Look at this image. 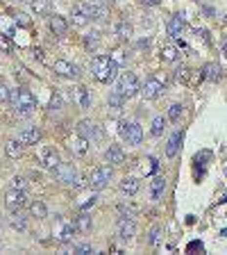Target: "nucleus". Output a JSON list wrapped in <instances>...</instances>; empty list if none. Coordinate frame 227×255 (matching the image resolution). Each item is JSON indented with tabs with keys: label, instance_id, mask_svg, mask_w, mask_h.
<instances>
[{
	"label": "nucleus",
	"instance_id": "20e7f679",
	"mask_svg": "<svg viewBox=\"0 0 227 255\" xmlns=\"http://www.w3.org/2000/svg\"><path fill=\"white\" fill-rule=\"evenodd\" d=\"M118 132H121V137H123L130 146L141 144L143 130H141V125L134 123V121H121V128H118Z\"/></svg>",
	"mask_w": 227,
	"mask_h": 255
},
{
	"label": "nucleus",
	"instance_id": "cd10ccee",
	"mask_svg": "<svg viewBox=\"0 0 227 255\" xmlns=\"http://www.w3.org/2000/svg\"><path fill=\"white\" fill-rule=\"evenodd\" d=\"M162 59L164 62H175L177 59V46H173V44L162 46Z\"/></svg>",
	"mask_w": 227,
	"mask_h": 255
},
{
	"label": "nucleus",
	"instance_id": "ea45409f",
	"mask_svg": "<svg viewBox=\"0 0 227 255\" xmlns=\"http://www.w3.org/2000/svg\"><path fill=\"white\" fill-rule=\"evenodd\" d=\"M12 187L14 189H21V191H25L27 189V183H25V178H21V176H16L12 180Z\"/></svg>",
	"mask_w": 227,
	"mask_h": 255
},
{
	"label": "nucleus",
	"instance_id": "c756f323",
	"mask_svg": "<svg viewBox=\"0 0 227 255\" xmlns=\"http://www.w3.org/2000/svg\"><path fill=\"white\" fill-rule=\"evenodd\" d=\"M0 34H5V37L14 34V21L9 16H0Z\"/></svg>",
	"mask_w": 227,
	"mask_h": 255
},
{
	"label": "nucleus",
	"instance_id": "9d476101",
	"mask_svg": "<svg viewBox=\"0 0 227 255\" xmlns=\"http://www.w3.org/2000/svg\"><path fill=\"white\" fill-rule=\"evenodd\" d=\"M116 232H118V237H121L123 242H130V239H134V235H136L134 219H127V216H123V219L118 221V226H116Z\"/></svg>",
	"mask_w": 227,
	"mask_h": 255
},
{
	"label": "nucleus",
	"instance_id": "5701e85b",
	"mask_svg": "<svg viewBox=\"0 0 227 255\" xmlns=\"http://www.w3.org/2000/svg\"><path fill=\"white\" fill-rule=\"evenodd\" d=\"M139 187H141V185H139L136 178H123V180H121V191L127 194V196H134L136 191H139Z\"/></svg>",
	"mask_w": 227,
	"mask_h": 255
},
{
	"label": "nucleus",
	"instance_id": "2eb2a0df",
	"mask_svg": "<svg viewBox=\"0 0 227 255\" xmlns=\"http://www.w3.org/2000/svg\"><path fill=\"white\" fill-rule=\"evenodd\" d=\"M19 141L23 146H37L41 141V130L39 128H25L19 132Z\"/></svg>",
	"mask_w": 227,
	"mask_h": 255
},
{
	"label": "nucleus",
	"instance_id": "79ce46f5",
	"mask_svg": "<svg viewBox=\"0 0 227 255\" xmlns=\"http://www.w3.org/2000/svg\"><path fill=\"white\" fill-rule=\"evenodd\" d=\"M9 89H7V85L5 82H0V103H7V100H9Z\"/></svg>",
	"mask_w": 227,
	"mask_h": 255
},
{
	"label": "nucleus",
	"instance_id": "37998d69",
	"mask_svg": "<svg viewBox=\"0 0 227 255\" xmlns=\"http://www.w3.org/2000/svg\"><path fill=\"white\" fill-rule=\"evenodd\" d=\"M50 110H62V96H59V93H55V96H52Z\"/></svg>",
	"mask_w": 227,
	"mask_h": 255
},
{
	"label": "nucleus",
	"instance_id": "412c9836",
	"mask_svg": "<svg viewBox=\"0 0 227 255\" xmlns=\"http://www.w3.org/2000/svg\"><path fill=\"white\" fill-rule=\"evenodd\" d=\"M180 146H182V132H173L170 135V139L166 141V157H175L177 151H180Z\"/></svg>",
	"mask_w": 227,
	"mask_h": 255
},
{
	"label": "nucleus",
	"instance_id": "a878e982",
	"mask_svg": "<svg viewBox=\"0 0 227 255\" xmlns=\"http://www.w3.org/2000/svg\"><path fill=\"white\" fill-rule=\"evenodd\" d=\"M5 153H7V157H19L23 153V144H21L19 139H12V141L5 144Z\"/></svg>",
	"mask_w": 227,
	"mask_h": 255
},
{
	"label": "nucleus",
	"instance_id": "4468645a",
	"mask_svg": "<svg viewBox=\"0 0 227 255\" xmlns=\"http://www.w3.org/2000/svg\"><path fill=\"white\" fill-rule=\"evenodd\" d=\"M184 27H186V21H184V14H173L168 21V25H166V30H168V34L173 37V39H177L182 32H184Z\"/></svg>",
	"mask_w": 227,
	"mask_h": 255
},
{
	"label": "nucleus",
	"instance_id": "6ab92c4d",
	"mask_svg": "<svg viewBox=\"0 0 227 255\" xmlns=\"http://www.w3.org/2000/svg\"><path fill=\"white\" fill-rule=\"evenodd\" d=\"M9 223H12V228L16 230H27V214L23 209H12V216H9Z\"/></svg>",
	"mask_w": 227,
	"mask_h": 255
},
{
	"label": "nucleus",
	"instance_id": "c85d7f7f",
	"mask_svg": "<svg viewBox=\"0 0 227 255\" xmlns=\"http://www.w3.org/2000/svg\"><path fill=\"white\" fill-rule=\"evenodd\" d=\"M116 34H118V39H130V34H132V25L127 23V21H118V25H116Z\"/></svg>",
	"mask_w": 227,
	"mask_h": 255
},
{
	"label": "nucleus",
	"instance_id": "de8ad7c7",
	"mask_svg": "<svg viewBox=\"0 0 227 255\" xmlns=\"http://www.w3.org/2000/svg\"><path fill=\"white\" fill-rule=\"evenodd\" d=\"M223 52H225V55H227V37H225V39H223Z\"/></svg>",
	"mask_w": 227,
	"mask_h": 255
},
{
	"label": "nucleus",
	"instance_id": "dca6fc26",
	"mask_svg": "<svg viewBox=\"0 0 227 255\" xmlns=\"http://www.w3.org/2000/svg\"><path fill=\"white\" fill-rule=\"evenodd\" d=\"M68 148H71V153H75V155H86V151H89V139L82 137L78 132V137L68 139Z\"/></svg>",
	"mask_w": 227,
	"mask_h": 255
},
{
	"label": "nucleus",
	"instance_id": "2f4dec72",
	"mask_svg": "<svg viewBox=\"0 0 227 255\" xmlns=\"http://www.w3.org/2000/svg\"><path fill=\"white\" fill-rule=\"evenodd\" d=\"M205 78L211 80V82H216V80L221 78V66H218V64H209L207 71H205Z\"/></svg>",
	"mask_w": 227,
	"mask_h": 255
},
{
	"label": "nucleus",
	"instance_id": "09e8293b",
	"mask_svg": "<svg viewBox=\"0 0 227 255\" xmlns=\"http://www.w3.org/2000/svg\"><path fill=\"white\" fill-rule=\"evenodd\" d=\"M19 2H21V0H19Z\"/></svg>",
	"mask_w": 227,
	"mask_h": 255
},
{
	"label": "nucleus",
	"instance_id": "0eeeda50",
	"mask_svg": "<svg viewBox=\"0 0 227 255\" xmlns=\"http://www.w3.org/2000/svg\"><path fill=\"white\" fill-rule=\"evenodd\" d=\"M55 176H57L59 183H64V185H80L78 169H75L73 164L59 162V164H57V169H55Z\"/></svg>",
	"mask_w": 227,
	"mask_h": 255
},
{
	"label": "nucleus",
	"instance_id": "ddd939ff",
	"mask_svg": "<svg viewBox=\"0 0 227 255\" xmlns=\"http://www.w3.org/2000/svg\"><path fill=\"white\" fill-rule=\"evenodd\" d=\"M39 162H41V166H43V169L55 171V169H57V164L62 162V160H59V153L55 151V148H43V151H41V155H39Z\"/></svg>",
	"mask_w": 227,
	"mask_h": 255
},
{
	"label": "nucleus",
	"instance_id": "f8f14e48",
	"mask_svg": "<svg viewBox=\"0 0 227 255\" xmlns=\"http://www.w3.org/2000/svg\"><path fill=\"white\" fill-rule=\"evenodd\" d=\"M23 203H25V191H21V189H9L5 194V205L7 209L12 212V209H21L23 208Z\"/></svg>",
	"mask_w": 227,
	"mask_h": 255
},
{
	"label": "nucleus",
	"instance_id": "4c0bfd02",
	"mask_svg": "<svg viewBox=\"0 0 227 255\" xmlns=\"http://www.w3.org/2000/svg\"><path fill=\"white\" fill-rule=\"evenodd\" d=\"M145 162H148V164H143V173H145V176H150L152 171H157V169H159V162H157L155 157H148Z\"/></svg>",
	"mask_w": 227,
	"mask_h": 255
},
{
	"label": "nucleus",
	"instance_id": "a211bd4d",
	"mask_svg": "<svg viewBox=\"0 0 227 255\" xmlns=\"http://www.w3.org/2000/svg\"><path fill=\"white\" fill-rule=\"evenodd\" d=\"M164 189H166V178L155 176L152 178V183H150V198H152V201H159L162 194H164Z\"/></svg>",
	"mask_w": 227,
	"mask_h": 255
},
{
	"label": "nucleus",
	"instance_id": "f03ea898",
	"mask_svg": "<svg viewBox=\"0 0 227 255\" xmlns=\"http://www.w3.org/2000/svg\"><path fill=\"white\" fill-rule=\"evenodd\" d=\"M9 103L14 105V110L19 112L21 116L32 114L34 107H37V98H34L32 92H27V89H12V93H9Z\"/></svg>",
	"mask_w": 227,
	"mask_h": 255
},
{
	"label": "nucleus",
	"instance_id": "58836bf2",
	"mask_svg": "<svg viewBox=\"0 0 227 255\" xmlns=\"http://www.w3.org/2000/svg\"><path fill=\"white\" fill-rule=\"evenodd\" d=\"M98 41H100V32H91V34H86L84 44H86L89 48H96V46H98Z\"/></svg>",
	"mask_w": 227,
	"mask_h": 255
},
{
	"label": "nucleus",
	"instance_id": "e433bc0d",
	"mask_svg": "<svg viewBox=\"0 0 227 255\" xmlns=\"http://www.w3.org/2000/svg\"><path fill=\"white\" fill-rule=\"evenodd\" d=\"M89 16H84V14L82 12H78V9H75V12H73V25H78V27H82V25H86V23H89Z\"/></svg>",
	"mask_w": 227,
	"mask_h": 255
},
{
	"label": "nucleus",
	"instance_id": "f704fd0d",
	"mask_svg": "<svg viewBox=\"0 0 227 255\" xmlns=\"http://www.w3.org/2000/svg\"><path fill=\"white\" fill-rule=\"evenodd\" d=\"M182 112H184V107H182L180 103H175V105H170V107H168V121H180V116H182Z\"/></svg>",
	"mask_w": 227,
	"mask_h": 255
},
{
	"label": "nucleus",
	"instance_id": "a19ab883",
	"mask_svg": "<svg viewBox=\"0 0 227 255\" xmlns=\"http://www.w3.org/2000/svg\"><path fill=\"white\" fill-rule=\"evenodd\" d=\"M75 253L78 255H89V253H96V251H93V246H89V244H80V246H75Z\"/></svg>",
	"mask_w": 227,
	"mask_h": 255
},
{
	"label": "nucleus",
	"instance_id": "7c9ffc66",
	"mask_svg": "<svg viewBox=\"0 0 227 255\" xmlns=\"http://www.w3.org/2000/svg\"><path fill=\"white\" fill-rule=\"evenodd\" d=\"M164 128H166V118H164V116H155V118H152V128H150V132H152L155 137L162 135Z\"/></svg>",
	"mask_w": 227,
	"mask_h": 255
},
{
	"label": "nucleus",
	"instance_id": "49530a36",
	"mask_svg": "<svg viewBox=\"0 0 227 255\" xmlns=\"http://www.w3.org/2000/svg\"><path fill=\"white\" fill-rule=\"evenodd\" d=\"M116 52H118V55H114V59H116V62H123V59H125L123 50H116Z\"/></svg>",
	"mask_w": 227,
	"mask_h": 255
},
{
	"label": "nucleus",
	"instance_id": "c03bdc74",
	"mask_svg": "<svg viewBox=\"0 0 227 255\" xmlns=\"http://www.w3.org/2000/svg\"><path fill=\"white\" fill-rule=\"evenodd\" d=\"M0 50H2V52H9V50H12V44L5 39V34H0Z\"/></svg>",
	"mask_w": 227,
	"mask_h": 255
},
{
	"label": "nucleus",
	"instance_id": "72a5a7b5",
	"mask_svg": "<svg viewBox=\"0 0 227 255\" xmlns=\"http://www.w3.org/2000/svg\"><path fill=\"white\" fill-rule=\"evenodd\" d=\"M116 209H118V214H121V216H127V219H134V216H136V208H134V205L121 203Z\"/></svg>",
	"mask_w": 227,
	"mask_h": 255
},
{
	"label": "nucleus",
	"instance_id": "7ed1b4c3",
	"mask_svg": "<svg viewBox=\"0 0 227 255\" xmlns=\"http://www.w3.org/2000/svg\"><path fill=\"white\" fill-rule=\"evenodd\" d=\"M75 230H78L75 223L68 221L66 216H59L57 221H55V226H52V235H55V239L59 244H68L73 239V235H75Z\"/></svg>",
	"mask_w": 227,
	"mask_h": 255
},
{
	"label": "nucleus",
	"instance_id": "39448f33",
	"mask_svg": "<svg viewBox=\"0 0 227 255\" xmlns=\"http://www.w3.org/2000/svg\"><path fill=\"white\" fill-rule=\"evenodd\" d=\"M116 89L123 93L125 98H132V96H136V93L141 92V87H139V80H136V75H134V73H127V71H125L121 78H118Z\"/></svg>",
	"mask_w": 227,
	"mask_h": 255
},
{
	"label": "nucleus",
	"instance_id": "473e14b6",
	"mask_svg": "<svg viewBox=\"0 0 227 255\" xmlns=\"http://www.w3.org/2000/svg\"><path fill=\"white\" fill-rule=\"evenodd\" d=\"M50 7V0H32V12L39 16V14H45Z\"/></svg>",
	"mask_w": 227,
	"mask_h": 255
},
{
	"label": "nucleus",
	"instance_id": "6e6552de",
	"mask_svg": "<svg viewBox=\"0 0 227 255\" xmlns=\"http://www.w3.org/2000/svg\"><path fill=\"white\" fill-rule=\"evenodd\" d=\"M78 132L82 137H86L89 141H100L103 139V130H100V125L96 121H91V118H82L78 123Z\"/></svg>",
	"mask_w": 227,
	"mask_h": 255
},
{
	"label": "nucleus",
	"instance_id": "4be33fe9",
	"mask_svg": "<svg viewBox=\"0 0 227 255\" xmlns=\"http://www.w3.org/2000/svg\"><path fill=\"white\" fill-rule=\"evenodd\" d=\"M50 30L55 32V37H64L68 30V23L64 21V16H50Z\"/></svg>",
	"mask_w": 227,
	"mask_h": 255
},
{
	"label": "nucleus",
	"instance_id": "9b49d317",
	"mask_svg": "<svg viewBox=\"0 0 227 255\" xmlns=\"http://www.w3.org/2000/svg\"><path fill=\"white\" fill-rule=\"evenodd\" d=\"M164 92V82L159 78H150V80H145V85L141 87V93H143V98L145 100H152V98H157L159 93Z\"/></svg>",
	"mask_w": 227,
	"mask_h": 255
},
{
	"label": "nucleus",
	"instance_id": "c9c22d12",
	"mask_svg": "<svg viewBox=\"0 0 227 255\" xmlns=\"http://www.w3.org/2000/svg\"><path fill=\"white\" fill-rule=\"evenodd\" d=\"M150 244H152L155 249L162 244V228H159V226H155V228L150 230Z\"/></svg>",
	"mask_w": 227,
	"mask_h": 255
},
{
	"label": "nucleus",
	"instance_id": "f3484780",
	"mask_svg": "<svg viewBox=\"0 0 227 255\" xmlns=\"http://www.w3.org/2000/svg\"><path fill=\"white\" fill-rule=\"evenodd\" d=\"M104 160L111 164V166H121V164L125 162V155H123V148L121 146H109L107 148V153H104Z\"/></svg>",
	"mask_w": 227,
	"mask_h": 255
},
{
	"label": "nucleus",
	"instance_id": "393cba45",
	"mask_svg": "<svg viewBox=\"0 0 227 255\" xmlns=\"http://www.w3.org/2000/svg\"><path fill=\"white\" fill-rule=\"evenodd\" d=\"M123 100H125V96L118 89H114V92L109 93V107H111V112H121V107H123Z\"/></svg>",
	"mask_w": 227,
	"mask_h": 255
},
{
	"label": "nucleus",
	"instance_id": "bb28decb",
	"mask_svg": "<svg viewBox=\"0 0 227 255\" xmlns=\"http://www.w3.org/2000/svg\"><path fill=\"white\" fill-rule=\"evenodd\" d=\"M30 214L37 216V219H45V216H48V208H45L41 201H34V203L30 205Z\"/></svg>",
	"mask_w": 227,
	"mask_h": 255
},
{
	"label": "nucleus",
	"instance_id": "423d86ee",
	"mask_svg": "<svg viewBox=\"0 0 227 255\" xmlns=\"http://www.w3.org/2000/svg\"><path fill=\"white\" fill-rule=\"evenodd\" d=\"M111 180V166H98V169L91 171V176H89V187L91 189H104L107 185H109Z\"/></svg>",
	"mask_w": 227,
	"mask_h": 255
},
{
	"label": "nucleus",
	"instance_id": "a18cd8bd",
	"mask_svg": "<svg viewBox=\"0 0 227 255\" xmlns=\"http://www.w3.org/2000/svg\"><path fill=\"white\" fill-rule=\"evenodd\" d=\"M139 2H143V5H148V7H152V5H159V0H139Z\"/></svg>",
	"mask_w": 227,
	"mask_h": 255
},
{
	"label": "nucleus",
	"instance_id": "b1692460",
	"mask_svg": "<svg viewBox=\"0 0 227 255\" xmlns=\"http://www.w3.org/2000/svg\"><path fill=\"white\" fill-rule=\"evenodd\" d=\"M75 226H78L80 232H89L91 226H93V221H91V216L86 214V209H82V214L75 219Z\"/></svg>",
	"mask_w": 227,
	"mask_h": 255
},
{
	"label": "nucleus",
	"instance_id": "aec40b11",
	"mask_svg": "<svg viewBox=\"0 0 227 255\" xmlns=\"http://www.w3.org/2000/svg\"><path fill=\"white\" fill-rule=\"evenodd\" d=\"M73 100H75L82 110H86L91 105V96H89V92H86V87H82V85L75 87V89H73Z\"/></svg>",
	"mask_w": 227,
	"mask_h": 255
},
{
	"label": "nucleus",
	"instance_id": "1a4fd4ad",
	"mask_svg": "<svg viewBox=\"0 0 227 255\" xmlns=\"http://www.w3.org/2000/svg\"><path fill=\"white\" fill-rule=\"evenodd\" d=\"M52 71L62 75V78H68V80H78L80 78V69L71 62H66V59H55V64H52Z\"/></svg>",
	"mask_w": 227,
	"mask_h": 255
},
{
	"label": "nucleus",
	"instance_id": "f257e3e1",
	"mask_svg": "<svg viewBox=\"0 0 227 255\" xmlns=\"http://www.w3.org/2000/svg\"><path fill=\"white\" fill-rule=\"evenodd\" d=\"M91 73H93V78L98 82H111V80L116 78L118 73V62L109 55H96V57L91 59Z\"/></svg>",
	"mask_w": 227,
	"mask_h": 255
}]
</instances>
